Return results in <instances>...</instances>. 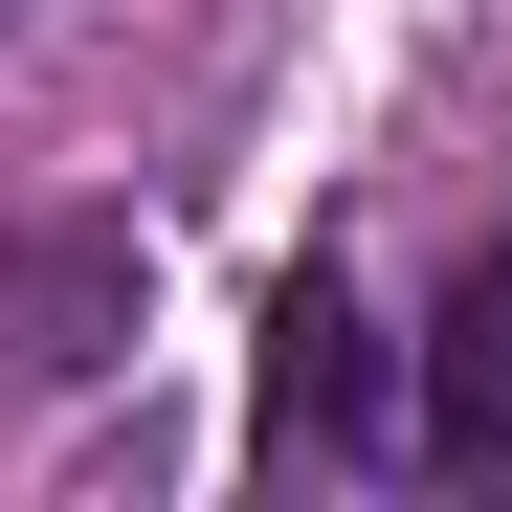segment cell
<instances>
[{"instance_id":"cell-3","label":"cell","mask_w":512,"mask_h":512,"mask_svg":"<svg viewBox=\"0 0 512 512\" xmlns=\"http://www.w3.org/2000/svg\"><path fill=\"white\" fill-rule=\"evenodd\" d=\"M423 446H446V468H512V223L468 245L446 334H423Z\"/></svg>"},{"instance_id":"cell-2","label":"cell","mask_w":512,"mask_h":512,"mask_svg":"<svg viewBox=\"0 0 512 512\" xmlns=\"http://www.w3.org/2000/svg\"><path fill=\"white\" fill-rule=\"evenodd\" d=\"M112 334H134V245H112V223H45V245H0V357H23V379H90Z\"/></svg>"},{"instance_id":"cell-1","label":"cell","mask_w":512,"mask_h":512,"mask_svg":"<svg viewBox=\"0 0 512 512\" xmlns=\"http://www.w3.org/2000/svg\"><path fill=\"white\" fill-rule=\"evenodd\" d=\"M245 446H268V468H357V446H379V312L334 290V268H290V290H268V357H245Z\"/></svg>"}]
</instances>
